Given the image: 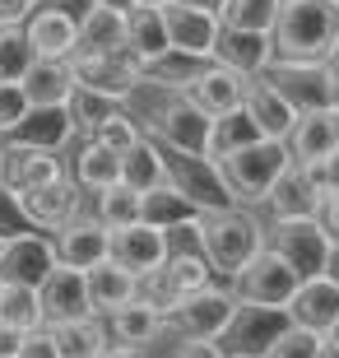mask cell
Here are the masks:
<instances>
[{
    "label": "cell",
    "mask_w": 339,
    "mask_h": 358,
    "mask_svg": "<svg viewBox=\"0 0 339 358\" xmlns=\"http://www.w3.org/2000/svg\"><path fill=\"white\" fill-rule=\"evenodd\" d=\"M339 38V0H279L270 42L274 61H326Z\"/></svg>",
    "instance_id": "cell-1"
},
{
    "label": "cell",
    "mask_w": 339,
    "mask_h": 358,
    "mask_svg": "<svg viewBox=\"0 0 339 358\" xmlns=\"http://www.w3.org/2000/svg\"><path fill=\"white\" fill-rule=\"evenodd\" d=\"M196 247L205 252L209 270L233 284L237 270L265 247V224L247 210V205H233V210H219V214H200Z\"/></svg>",
    "instance_id": "cell-2"
},
{
    "label": "cell",
    "mask_w": 339,
    "mask_h": 358,
    "mask_svg": "<svg viewBox=\"0 0 339 358\" xmlns=\"http://www.w3.org/2000/svg\"><path fill=\"white\" fill-rule=\"evenodd\" d=\"M214 163H219V173H223V182H228L237 205H265L270 186L284 177L293 154H288L284 140H256V145H242Z\"/></svg>",
    "instance_id": "cell-3"
},
{
    "label": "cell",
    "mask_w": 339,
    "mask_h": 358,
    "mask_svg": "<svg viewBox=\"0 0 339 358\" xmlns=\"http://www.w3.org/2000/svg\"><path fill=\"white\" fill-rule=\"evenodd\" d=\"M209 284H214V270H209L205 252H200V247L196 252H191V247H172L168 261H163V270H154L149 279H140V293L168 317V312H177L191 293L209 289Z\"/></svg>",
    "instance_id": "cell-4"
},
{
    "label": "cell",
    "mask_w": 339,
    "mask_h": 358,
    "mask_svg": "<svg viewBox=\"0 0 339 358\" xmlns=\"http://www.w3.org/2000/svg\"><path fill=\"white\" fill-rule=\"evenodd\" d=\"M288 326H293L288 307H265V303H242V298H237L233 321H228V331L219 335V349H223V358H265L270 345Z\"/></svg>",
    "instance_id": "cell-5"
},
{
    "label": "cell",
    "mask_w": 339,
    "mask_h": 358,
    "mask_svg": "<svg viewBox=\"0 0 339 358\" xmlns=\"http://www.w3.org/2000/svg\"><path fill=\"white\" fill-rule=\"evenodd\" d=\"M163 159H168V182L182 191L200 214H219V210H233L237 200L223 182L219 163L209 159V154H177V149H163Z\"/></svg>",
    "instance_id": "cell-6"
},
{
    "label": "cell",
    "mask_w": 339,
    "mask_h": 358,
    "mask_svg": "<svg viewBox=\"0 0 339 358\" xmlns=\"http://www.w3.org/2000/svg\"><path fill=\"white\" fill-rule=\"evenodd\" d=\"M233 307H237V293L233 284H209V289L191 293L177 312L163 317V340L168 335H186V340H219L228 331V321H233Z\"/></svg>",
    "instance_id": "cell-7"
},
{
    "label": "cell",
    "mask_w": 339,
    "mask_h": 358,
    "mask_svg": "<svg viewBox=\"0 0 339 358\" xmlns=\"http://www.w3.org/2000/svg\"><path fill=\"white\" fill-rule=\"evenodd\" d=\"M265 247L284 256L302 279L321 275L326 256H330V238H326V228H321V219H270Z\"/></svg>",
    "instance_id": "cell-8"
},
{
    "label": "cell",
    "mask_w": 339,
    "mask_h": 358,
    "mask_svg": "<svg viewBox=\"0 0 339 358\" xmlns=\"http://www.w3.org/2000/svg\"><path fill=\"white\" fill-rule=\"evenodd\" d=\"M298 284H302V275L288 266L279 252H270V247H261V252L233 275L237 298H242V303H265V307H288V298L298 293Z\"/></svg>",
    "instance_id": "cell-9"
},
{
    "label": "cell",
    "mask_w": 339,
    "mask_h": 358,
    "mask_svg": "<svg viewBox=\"0 0 339 358\" xmlns=\"http://www.w3.org/2000/svg\"><path fill=\"white\" fill-rule=\"evenodd\" d=\"M265 80L293 103V112L335 107V70H330V61H270Z\"/></svg>",
    "instance_id": "cell-10"
},
{
    "label": "cell",
    "mask_w": 339,
    "mask_h": 358,
    "mask_svg": "<svg viewBox=\"0 0 339 358\" xmlns=\"http://www.w3.org/2000/svg\"><path fill=\"white\" fill-rule=\"evenodd\" d=\"M321 200H326V168L321 163H288L284 177L265 196V210H270V219H316Z\"/></svg>",
    "instance_id": "cell-11"
},
{
    "label": "cell",
    "mask_w": 339,
    "mask_h": 358,
    "mask_svg": "<svg viewBox=\"0 0 339 358\" xmlns=\"http://www.w3.org/2000/svg\"><path fill=\"white\" fill-rule=\"evenodd\" d=\"M70 70H75V84L112 93L121 103L140 89V61L131 52H89V47H75L70 52Z\"/></svg>",
    "instance_id": "cell-12"
},
{
    "label": "cell",
    "mask_w": 339,
    "mask_h": 358,
    "mask_svg": "<svg viewBox=\"0 0 339 358\" xmlns=\"http://www.w3.org/2000/svg\"><path fill=\"white\" fill-rule=\"evenodd\" d=\"M56 266H61V256H56V238L52 233H24V238L0 242V284L38 289Z\"/></svg>",
    "instance_id": "cell-13"
},
{
    "label": "cell",
    "mask_w": 339,
    "mask_h": 358,
    "mask_svg": "<svg viewBox=\"0 0 339 358\" xmlns=\"http://www.w3.org/2000/svg\"><path fill=\"white\" fill-rule=\"evenodd\" d=\"M24 38L38 61H70V52L79 47V19L52 0H38V10L24 19Z\"/></svg>",
    "instance_id": "cell-14"
},
{
    "label": "cell",
    "mask_w": 339,
    "mask_h": 358,
    "mask_svg": "<svg viewBox=\"0 0 339 358\" xmlns=\"http://www.w3.org/2000/svg\"><path fill=\"white\" fill-rule=\"evenodd\" d=\"M172 252V238L163 233V228L154 224H126V228H112V261H117L121 270H131V275L149 279L154 270H163V261H168Z\"/></svg>",
    "instance_id": "cell-15"
},
{
    "label": "cell",
    "mask_w": 339,
    "mask_h": 358,
    "mask_svg": "<svg viewBox=\"0 0 339 358\" xmlns=\"http://www.w3.org/2000/svg\"><path fill=\"white\" fill-rule=\"evenodd\" d=\"M52 238H56V256H61V266L89 270V266H98V261L112 256V228L98 224L89 205H84L66 228H56Z\"/></svg>",
    "instance_id": "cell-16"
},
{
    "label": "cell",
    "mask_w": 339,
    "mask_h": 358,
    "mask_svg": "<svg viewBox=\"0 0 339 358\" xmlns=\"http://www.w3.org/2000/svg\"><path fill=\"white\" fill-rule=\"evenodd\" d=\"M61 177H70V168L52 149L5 145V154H0V182L10 186V191H19V196H24V191H38V186H47V182H61Z\"/></svg>",
    "instance_id": "cell-17"
},
{
    "label": "cell",
    "mask_w": 339,
    "mask_h": 358,
    "mask_svg": "<svg viewBox=\"0 0 339 358\" xmlns=\"http://www.w3.org/2000/svg\"><path fill=\"white\" fill-rule=\"evenodd\" d=\"M38 307H42V321H47V326H56V321L93 317L84 270H75V266H56L52 275L38 284Z\"/></svg>",
    "instance_id": "cell-18"
},
{
    "label": "cell",
    "mask_w": 339,
    "mask_h": 358,
    "mask_svg": "<svg viewBox=\"0 0 339 358\" xmlns=\"http://www.w3.org/2000/svg\"><path fill=\"white\" fill-rule=\"evenodd\" d=\"M288 317H293V326H302V331L330 335L339 326V284L326 279V275L302 279L298 293L288 298Z\"/></svg>",
    "instance_id": "cell-19"
},
{
    "label": "cell",
    "mask_w": 339,
    "mask_h": 358,
    "mask_svg": "<svg viewBox=\"0 0 339 358\" xmlns=\"http://www.w3.org/2000/svg\"><path fill=\"white\" fill-rule=\"evenodd\" d=\"M288 154L293 163H326L339 149V107H316V112H298L293 131H288Z\"/></svg>",
    "instance_id": "cell-20"
},
{
    "label": "cell",
    "mask_w": 339,
    "mask_h": 358,
    "mask_svg": "<svg viewBox=\"0 0 339 358\" xmlns=\"http://www.w3.org/2000/svg\"><path fill=\"white\" fill-rule=\"evenodd\" d=\"M19 205H24L28 224L38 228V233H56V228H66L70 219L84 210V196H79V186L70 182V177H61V182H47V186H38V191H24Z\"/></svg>",
    "instance_id": "cell-21"
},
{
    "label": "cell",
    "mask_w": 339,
    "mask_h": 358,
    "mask_svg": "<svg viewBox=\"0 0 339 358\" xmlns=\"http://www.w3.org/2000/svg\"><path fill=\"white\" fill-rule=\"evenodd\" d=\"M214 61L228 70H237V75H247V80H256V75H265L274 61V42L270 33H256V28H219V42H214Z\"/></svg>",
    "instance_id": "cell-22"
},
{
    "label": "cell",
    "mask_w": 339,
    "mask_h": 358,
    "mask_svg": "<svg viewBox=\"0 0 339 358\" xmlns=\"http://www.w3.org/2000/svg\"><path fill=\"white\" fill-rule=\"evenodd\" d=\"M163 19H168V38L177 52H191V56H205L214 61V42H219V14L196 10V5H182V0H168L163 5Z\"/></svg>",
    "instance_id": "cell-23"
},
{
    "label": "cell",
    "mask_w": 339,
    "mask_h": 358,
    "mask_svg": "<svg viewBox=\"0 0 339 358\" xmlns=\"http://www.w3.org/2000/svg\"><path fill=\"white\" fill-rule=\"evenodd\" d=\"M247 84H251L247 75H237V70L219 66V61H209L196 80H191L186 98H191L200 112H209V117H223V112H233V107L247 103Z\"/></svg>",
    "instance_id": "cell-24"
},
{
    "label": "cell",
    "mask_w": 339,
    "mask_h": 358,
    "mask_svg": "<svg viewBox=\"0 0 339 358\" xmlns=\"http://www.w3.org/2000/svg\"><path fill=\"white\" fill-rule=\"evenodd\" d=\"M75 140V121H70L66 107H28V117L5 135V145H33V149H61Z\"/></svg>",
    "instance_id": "cell-25"
},
{
    "label": "cell",
    "mask_w": 339,
    "mask_h": 358,
    "mask_svg": "<svg viewBox=\"0 0 339 358\" xmlns=\"http://www.w3.org/2000/svg\"><path fill=\"white\" fill-rule=\"evenodd\" d=\"M84 284H89V307H93V317H112L117 307H126L135 293H140V275L121 270L112 256L84 270Z\"/></svg>",
    "instance_id": "cell-26"
},
{
    "label": "cell",
    "mask_w": 339,
    "mask_h": 358,
    "mask_svg": "<svg viewBox=\"0 0 339 358\" xmlns=\"http://www.w3.org/2000/svg\"><path fill=\"white\" fill-rule=\"evenodd\" d=\"M107 321V335L117 340V345H135V349H149L163 340V312H158L144 293H135L126 307H117Z\"/></svg>",
    "instance_id": "cell-27"
},
{
    "label": "cell",
    "mask_w": 339,
    "mask_h": 358,
    "mask_svg": "<svg viewBox=\"0 0 339 358\" xmlns=\"http://www.w3.org/2000/svg\"><path fill=\"white\" fill-rule=\"evenodd\" d=\"M251 112V121L261 126L265 140H288V131H293V121H298V112H293V103H288L284 93L274 89L265 75H256V80L247 84V103H242Z\"/></svg>",
    "instance_id": "cell-28"
},
{
    "label": "cell",
    "mask_w": 339,
    "mask_h": 358,
    "mask_svg": "<svg viewBox=\"0 0 339 358\" xmlns=\"http://www.w3.org/2000/svg\"><path fill=\"white\" fill-rule=\"evenodd\" d=\"M126 33H131V10L93 0L89 14L79 19V47L89 52H126Z\"/></svg>",
    "instance_id": "cell-29"
},
{
    "label": "cell",
    "mask_w": 339,
    "mask_h": 358,
    "mask_svg": "<svg viewBox=\"0 0 339 358\" xmlns=\"http://www.w3.org/2000/svg\"><path fill=\"white\" fill-rule=\"evenodd\" d=\"M70 182H75L79 191H89V196L103 191V186H117L121 182V154L84 135L79 149H75V159H70Z\"/></svg>",
    "instance_id": "cell-30"
},
{
    "label": "cell",
    "mask_w": 339,
    "mask_h": 358,
    "mask_svg": "<svg viewBox=\"0 0 339 358\" xmlns=\"http://www.w3.org/2000/svg\"><path fill=\"white\" fill-rule=\"evenodd\" d=\"M140 219H144V224H154V228H163V233H177V228H196L200 210L172 182H163V186H154V191H144V196H140Z\"/></svg>",
    "instance_id": "cell-31"
},
{
    "label": "cell",
    "mask_w": 339,
    "mask_h": 358,
    "mask_svg": "<svg viewBox=\"0 0 339 358\" xmlns=\"http://www.w3.org/2000/svg\"><path fill=\"white\" fill-rule=\"evenodd\" d=\"M19 84L33 107H66L75 93V70H70V61H33V70Z\"/></svg>",
    "instance_id": "cell-32"
},
{
    "label": "cell",
    "mask_w": 339,
    "mask_h": 358,
    "mask_svg": "<svg viewBox=\"0 0 339 358\" xmlns=\"http://www.w3.org/2000/svg\"><path fill=\"white\" fill-rule=\"evenodd\" d=\"M172 47L168 38V19H163V5H131V33H126V52L135 61H154Z\"/></svg>",
    "instance_id": "cell-33"
},
{
    "label": "cell",
    "mask_w": 339,
    "mask_h": 358,
    "mask_svg": "<svg viewBox=\"0 0 339 358\" xmlns=\"http://www.w3.org/2000/svg\"><path fill=\"white\" fill-rule=\"evenodd\" d=\"M205 66H209L205 56H191V52L168 47L163 56H154V61H144V66H140V84H154V89H168V93H186L191 80H196Z\"/></svg>",
    "instance_id": "cell-34"
},
{
    "label": "cell",
    "mask_w": 339,
    "mask_h": 358,
    "mask_svg": "<svg viewBox=\"0 0 339 358\" xmlns=\"http://www.w3.org/2000/svg\"><path fill=\"white\" fill-rule=\"evenodd\" d=\"M61 358H103V349L112 345L103 317H79V321H56L52 326Z\"/></svg>",
    "instance_id": "cell-35"
},
{
    "label": "cell",
    "mask_w": 339,
    "mask_h": 358,
    "mask_svg": "<svg viewBox=\"0 0 339 358\" xmlns=\"http://www.w3.org/2000/svg\"><path fill=\"white\" fill-rule=\"evenodd\" d=\"M121 182L135 186L140 196L168 182V159H163V145L144 135V140H140L135 149H126V154H121Z\"/></svg>",
    "instance_id": "cell-36"
},
{
    "label": "cell",
    "mask_w": 339,
    "mask_h": 358,
    "mask_svg": "<svg viewBox=\"0 0 339 358\" xmlns=\"http://www.w3.org/2000/svg\"><path fill=\"white\" fill-rule=\"evenodd\" d=\"M256 140H265V135L251 121V112L247 107H233V112L214 117V126H209V159H223V154H233L242 145H256Z\"/></svg>",
    "instance_id": "cell-37"
},
{
    "label": "cell",
    "mask_w": 339,
    "mask_h": 358,
    "mask_svg": "<svg viewBox=\"0 0 339 358\" xmlns=\"http://www.w3.org/2000/svg\"><path fill=\"white\" fill-rule=\"evenodd\" d=\"M89 210H93V219H98L103 228H126V224H140V191H135V186H126V182L103 186V191H93Z\"/></svg>",
    "instance_id": "cell-38"
},
{
    "label": "cell",
    "mask_w": 339,
    "mask_h": 358,
    "mask_svg": "<svg viewBox=\"0 0 339 358\" xmlns=\"http://www.w3.org/2000/svg\"><path fill=\"white\" fill-rule=\"evenodd\" d=\"M117 107H126V103H121V98H112V93H98V89H84V84H75L66 112H70V121H75V135L84 140V135H93V126H98L103 117H112Z\"/></svg>",
    "instance_id": "cell-39"
},
{
    "label": "cell",
    "mask_w": 339,
    "mask_h": 358,
    "mask_svg": "<svg viewBox=\"0 0 339 358\" xmlns=\"http://www.w3.org/2000/svg\"><path fill=\"white\" fill-rule=\"evenodd\" d=\"M0 326L5 331H33L42 326V307H38V289H24V284H5L0 293Z\"/></svg>",
    "instance_id": "cell-40"
},
{
    "label": "cell",
    "mask_w": 339,
    "mask_h": 358,
    "mask_svg": "<svg viewBox=\"0 0 339 358\" xmlns=\"http://www.w3.org/2000/svg\"><path fill=\"white\" fill-rule=\"evenodd\" d=\"M33 47L24 38V24H5L0 28V80H24L33 70Z\"/></svg>",
    "instance_id": "cell-41"
},
{
    "label": "cell",
    "mask_w": 339,
    "mask_h": 358,
    "mask_svg": "<svg viewBox=\"0 0 339 358\" xmlns=\"http://www.w3.org/2000/svg\"><path fill=\"white\" fill-rule=\"evenodd\" d=\"M274 14H279V0H228V5L219 10V24L270 33V28H274Z\"/></svg>",
    "instance_id": "cell-42"
},
{
    "label": "cell",
    "mask_w": 339,
    "mask_h": 358,
    "mask_svg": "<svg viewBox=\"0 0 339 358\" xmlns=\"http://www.w3.org/2000/svg\"><path fill=\"white\" fill-rule=\"evenodd\" d=\"M89 140H98V145H107V149H117V154H126V149H135V145L144 140V131H140V121H135L126 107H117L112 117H103L98 126H93Z\"/></svg>",
    "instance_id": "cell-43"
},
{
    "label": "cell",
    "mask_w": 339,
    "mask_h": 358,
    "mask_svg": "<svg viewBox=\"0 0 339 358\" xmlns=\"http://www.w3.org/2000/svg\"><path fill=\"white\" fill-rule=\"evenodd\" d=\"M321 345H326V335H312V331H302V326H288V331L270 345L265 358H316Z\"/></svg>",
    "instance_id": "cell-44"
},
{
    "label": "cell",
    "mask_w": 339,
    "mask_h": 358,
    "mask_svg": "<svg viewBox=\"0 0 339 358\" xmlns=\"http://www.w3.org/2000/svg\"><path fill=\"white\" fill-rule=\"evenodd\" d=\"M28 107H33V103H28L24 84H19V80H0V140L28 117Z\"/></svg>",
    "instance_id": "cell-45"
},
{
    "label": "cell",
    "mask_w": 339,
    "mask_h": 358,
    "mask_svg": "<svg viewBox=\"0 0 339 358\" xmlns=\"http://www.w3.org/2000/svg\"><path fill=\"white\" fill-rule=\"evenodd\" d=\"M24 233H38V228L28 224L24 205H19V191H10V186L0 182V242L24 238Z\"/></svg>",
    "instance_id": "cell-46"
},
{
    "label": "cell",
    "mask_w": 339,
    "mask_h": 358,
    "mask_svg": "<svg viewBox=\"0 0 339 358\" xmlns=\"http://www.w3.org/2000/svg\"><path fill=\"white\" fill-rule=\"evenodd\" d=\"M163 354L158 358H223L219 340H186V335H168V340H158Z\"/></svg>",
    "instance_id": "cell-47"
},
{
    "label": "cell",
    "mask_w": 339,
    "mask_h": 358,
    "mask_svg": "<svg viewBox=\"0 0 339 358\" xmlns=\"http://www.w3.org/2000/svg\"><path fill=\"white\" fill-rule=\"evenodd\" d=\"M19 358H61V349H56V335L52 326L42 321V326H33V331L19 335V349H14Z\"/></svg>",
    "instance_id": "cell-48"
},
{
    "label": "cell",
    "mask_w": 339,
    "mask_h": 358,
    "mask_svg": "<svg viewBox=\"0 0 339 358\" xmlns=\"http://www.w3.org/2000/svg\"><path fill=\"white\" fill-rule=\"evenodd\" d=\"M316 219H321V228H326V238L339 247V191H330V196L321 200V210H316Z\"/></svg>",
    "instance_id": "cell-49"
},
{
    "label": "cell",
    "mask_w": 339,
    "mask_h": 358,
    "mask_svg": "<svg viewBox=\"0 0 339 358\" xmlns=\"http://www.w3.org/2000/svg\"><path fill=\"white\" fill-rule=\"evenodd\" d=\"M33 10H38V0H0V28L5 24H24Z\"/></svg>",
    "instance_id": "cell-50"
},
{
    "label": "cell",
    "mask_w": 339,
    "mask_h": 358,
    "mask_svg": "<svg viewBox=\"0 0 339 358\" xmlns=\"http://www.w3.org/2000/svg\"><path fill=\"white\" fill-rule=\"evenodd\" d=\"M103 358H149V349H135V345H117V340H112V345L103 349Z\"/></svg>",
    "instance_id": "cell-51"
},
{
    "label": "cell",
    "mask_w": 339,
    "mask_h": 358,
    "mask_svg": "<svg viewBox=\"0 0 339 358\" xmlns=\"http://www.w3.org/2000/svg\"><path fill=\"white\" fill-rule=\"evenodd\" d=\"M321 168H326V196H330V191H339V149L321 163Z\"/></svg>",
    "instance_id": "cell-52"
},
{
    "label": "cell",
    "mask_w": 339,
    "mask_h": 358,
    "mask_svg": "<svg viewBox=\"0 0 339 358\" xmlns=\"http://www.w3.org/2000/svg\"><path fill=\"white\" fill-rule=\"evenodd\" d=\"M321 275L339 284V247H335V242H330V256H326V270H321Z\"/></svg>",
    "instance_id": "cell-53"
},
{
    "label": "cell",
    "mask_w": 339,
    "mask_h": 358,
    "mask_svg": "<svg viewBox=\"0 0 339 358\" xmlns=\"http://www.w3.org/2000/svg\"><path fill=\"white\" fill-rule=\"evenodd\" d=\"M14 349H19V331H5L0 326V354H14Z\"/></svg>",
    "instance_id": "cell-54"
},
{
    "label": "cell",
    "mask_w": 339,
    "mask_h": 358,
    "mask_svg": "<svg viewBox=\"0 0 339 358\" xmlns=\"http://www.w3.org/2000/svg\"><path fill=\"white\" fill-rule=\"evenodd\" d=\"M182 5H196V10H209V14H219L228 0H182Z\"/></svg>",
    "instance_id": "cell-55"
},
{
    "label": "cell",
    "mask_w": 339,
    "mask_h": 358,
    "mask_svg": "<svg viewBox=\"0 0 339 358\" xmlns=\"http://www.w3.org/2000/svg\"><path fill=\"white\" fill-rule=\"evenodd\" d=\"M316 358H339V345H330V340H326V345H321V354H316Z\"/></svg>",
    "instance_id": "cell-56"
},
{
    "label": "cell",
    "mask_w": 339,
    "mask_h": 358,
    "mask_svg": "<svg viewBox=\"0 0 339 358\" xmlns=\"http://www.w3.org/2000/svg\"><path fill=\"white\" fill-rule=\"evenodd\" d=\"M326 61H330V66L339 70V38H335V47H330V56H326Z\"/></svg>",
    "instance_id": "cell-57"
},
{
    "label": "cell",
    "mask_w": 339,
    "mask_h": 358,
    "mask_svg": "<svg viewBox=\"0 0 339 358\" xmlns=\"http://www.w3.org/2000/svg\"><path fill=\"white\" fill-rule=\"evenodd\" d=\"M103 5H121V10H131V0H103Z\"/></svg>",
    "instance_id": "cell-58"
},
{
    "label": "cell",
    "mask_w": 339,
    "mask_h": 358,
    "mask_svg": "<svg viewBox=\"0 0 339 358\" xmlns=\"http://www.w3.org/2000/svg\"><path fill=\"white\" fill-rule=\"evenodd\" d=\"M131 5H168V0H131Z\"/></svg>",
    "instance_id": "cell-59"
},
{
    "label": "cell",
    "mask_w": 339,
    "mask_h": 358,
    "mask_svg": "<svg viewBox=\"0 0 339 358\" xmlns=\"http://www.w3.org/2000/svg\"><path fill=\"white\" fill-rule=\"evenodd\" d=\"M330 70H335V66H330ZM335 107H339V70H335Z\"/></svg>",
    "instance_id": "cell-60"
},
{
    "label": "cell",
    "mask_w": 339,
    "mask_h": 358,
    "mask_svg": "<svg viewBox=\"0 0 339 358\" xmlns=\"http://www.w3.org/2000/svg\"><path fill=\"white\" fill-rule=\"evenodd\" d=\"M326 340H330V345H339V326H335V331H330V335H326Z\"/></svg>",
    "instance_id": "cell-61"
},
{
    "label": "cell",
    "mask_w": 339,
    "mask_h": 358,
    "mask_svg": "<svg viewBox=\"0 0 339 358\" xmlns=\"http://www.w3.org/2000/svg\"><path fill=\"white\" fill-rule=\"evenodd\" d=\"M0 358H19V354H0Z\"/></svg>",
    "instance_id": "cell-62"
},
{
    "label": "cell",
    "mask_w": 339,
    "mask_h": 358,
    "mask_svg": "<svg viewBox=\"0 0 339 358\" xmlns=\"http://www.w3.org/2000/svg\"><path fill=\"white\" fill-rule=\"evenodd\" d=\"M0 154H5V140H0Z\"/></svg>",
    "instance_id": "cell-63"
},
{
    "label": "cell",
    "mask_w": 339,
    "mask_h": 358,
    "mask_svg": "<svg viewBox=\"0 0 339 358\" xmlns=\"http://www.w3.org/2000/svg\"><path fill=\"white\" fill-rule=\"evenodd\" d=\"M0 293H5V284H0Z\"/></svg>",
    "instance_id": "cell-64"
}]
</instances>
